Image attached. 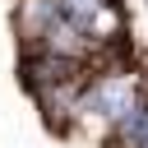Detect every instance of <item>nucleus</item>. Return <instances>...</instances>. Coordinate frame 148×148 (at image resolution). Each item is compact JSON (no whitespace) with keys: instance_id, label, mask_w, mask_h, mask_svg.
I'll return each mask as SVG.
<instances>
[{"instance_id":"nucleus-1","label":"nucleus","mask_w":148,"mask_h":148,"mask_svg":"<svg viewBox=\"0 0 148 148\" xmlns=\"http://www.w3.org/2000/svg\"><path fill=\"white\" fill-rule=\"evenodd\" d=\"M56 18H60L56 0H14V32H18V46H42V37L51 32Z\"/></svg>"}]
</instances>
